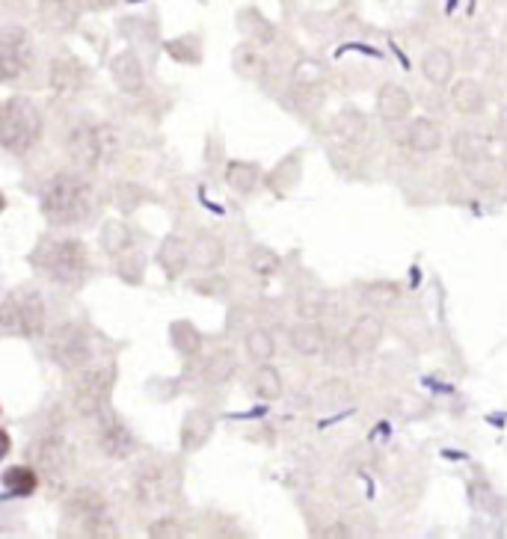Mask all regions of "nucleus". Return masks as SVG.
Segmentation results:
<instances>
[{
    "mask_svg": "<svg viewBox=\"0 0 507 539\" xmlns=\"http://www.w3.org/2000/svg\"><path fill=\"white\" fill-rule=\"evenodd\" d=\"M95 196L81 170H60L54 172L39 190V211L54 229H75L86 226L93 217Z\"/></svg>",
    "mask_w": 507,
    "mask_h": 539,
    "instance_id": "nucleus-1",
    "label": "nucleus"
},
{
    "mask_svg": "<svg viewBox=\"0 0 507 539\" xmlns=\"http://www.w3.org/2000/svg\"><path fill=\"white\" fill-rule=\"evenodd\" d=\"M36 273L51 279L54 285L81 288L89 279V250L77 238H48L42 240L30 255Z\"/></svg>",
    "mask_w": 507,
    "mask_h": 539,
    "instance_id": "nucleus-2",
    "label": "nucleus"
},
{
    "mask_svg": "<svg viewBox=\"0 0 507 539\" xmlns=\"http://www.w3.org/2000/svg\"><path fill=\"white\" fill-rule=\"evenodd\" d=\"M45 119L36 101L25 95L6 98L4 110H0V145L9 154H27L33 145L42 140Z\"/></svg>",
    "mask_w": 507,
    "mask_h": 539,
    "instance_id": "nucleus-3",
    "label": "nucleus"
},
{
    "mask_svg": "<svg viewBox=\"0 0 507 539\" xmlns=\"http://www.w3.org/2000/svg\"><path fill=\"white\" fill-rule=\"evenodd\" d=\"M48 327V309L36 288H15L0 306V329L6 338H42Z\"/></svg>",
    "mask_w": 507,
    "mask_h": 539,
    "instance_id": "nucleus-4",
    "label": "nucleus"
},
{
    "mask_svg": "<svg viewBox=\"0 0 507 539\" xmlns=\"http://www.w3.org/2000/svg\"><path fill=\"white\" fill-rule=\"evenodd\" d=\"M63 524L72 527L69 534L77 536H116V524L110 519L107 501L101 498V492L81 486L75 489L69 501L63 507Z\"/></svg>",
    "mask_w": 507,
    "mask_h": 539,
    "instance_id": "nucleus-5",
    "label": "nucleus"
},
{
    "mask_svg": "<svg viewBox=\"0 0 507 539\" xmlns=\"http://www.w3.org/2000/svg\"><path fill=\"white\" fill-rule=\"evenodd\" d=\"M77 383H75V395L72 403L81 415L89 418H98L110 409V391L116 386V362H101V365H89L84 370H77Z\"/></svg>",
    "mask_w": 507,
    "mask_h": 539,
    "instance_id": "nucleus-6",
    "label": "nucleus"
},
{
    "mask_svg": "<svg viewBox=\"0 0 507 539\" xmlns=\"http://www.w3.org/2000/svg\"><path fill=\"white\" fill-rule=\"evenodd\" d=\"M48 356L63 370H84L95 358V338L81 323H60L48 335Z\"/></svg>",
    "mask_w": 507,
    "mask_h": 539,
    "instance_id": "nucleus-7",
    "label": "nucleus"
},
{
    "mask_svg": "<svg viewBox=\"0 0 507 539\" xmlns=\"http://www.w3.org/2000/svg\"><path fill=\"white\" fill-rule=\"evenodd\" d=\"M107 152V131L95 125V122H77V125L65 133V157L72 161L75 170L95 172Z\"/></svg>",
    "mask_w": 507,
    "mask_h": 539,
    "instance_id": "nucleus-8",
    "label": "nucleus"
},
{
    "mask_svg": "<svg viewBox=\"0 0 507 539\" xmlns=\"http://www.w3.org/2000/svg\"><path fill=\"white\" fill-rule=\"evenodd\" d=\"M134 486V498L145 504L149 510L164 507V504L175 495L178 489V475H169V463L164 466L161 459H149V463H140L137 471L131 477Z\"/></svg>",
    "mask_w": 507,
    "mask_h": 539,
    "instance_id": "nucleus-9",
    "label": "nucleus"
},
{
    "mask_svg": "<svg viewBox=\"0 0 507 539\" xmlns=\"http://www.w3.org/2000/svg\"><path fill=\"white\" fill-rule=\"evenodd\" d=\"M33 63H36L33 36L21 24H6L0 30V74H4V81H18L21 74L33 69Z\"/></svg>",
    "mask_w": 507,
    "mask_h": 539,
    "instance_id": "nucleus-10",
    "label": "nucleus"
},
{
    "mask_svg": "<svg viewBox=\"0 0 507 539\" xmlns=\"http://www.w3.org/2000/svg\"><path fill=\"white\" fill-rule=\"evenodd\" d=\"M98 447L110 459H131L140 451V442L131 426L107 409L104 415H98Z\"/></svg>",
    "mask_w": 507,
    "mask_h": 539,
    "instance_id": "nucleus-11",
    "label": "nucleus"
},
{
    "mask_svg": "<svg viewBox=\"0 0 507 539\" xmlns=\"http://www.w3.org/2000/svg\"><path fill=\"white\" fill-rule=\"evenodd\" d=\"M30 463L36 466L42 475L54 480H63L65 466H69V447L56 433H45L30 445Z\"/></svg>",
    "mask_w": 507,
    "mask_h": 539,
    "instance_id": "nucleus-12",
    "label": "nucleus"
},
{
    "mask_svg": "<svg viewBox=\"0 0 507 539\" xmlns=\"http://www.w3.org/2000/svg\"><path fill=\"white\" fill-rule=\"evenodd\" d=\"M214 430H217V418L208 412V409H190L182 421V436H178V442H182V454H196L202 451L208 442Z\"/></svg>",
    "mask_w": 507,
    "mask_h": 539,
    "instance_id": "nucleus-13",
    "label": "nucleus"
},
{
    "mask_svg": "<svg viewBox=\"0 0 507 539\" xmlns=\"http://www.w3.org/2000/svg\"><path fill=\"white\" fill-rule=\"evenodd\" d=\"M110 77L119 93H125V95H137L145 86V69L134 51H119L116 57L110 60Z\"/></svg>",
    "mask_w": 507,
    "mask_h": 539,
    "instance_id": "nucleus-14",
    "label": "nucleus"
},
{
    "mask_svg": "<svg viewBox=\"0 0 507 539\" xmlns=\"http://www.w3.org/2000/svg\"><path fill=\"white\" fill-rule=\"evenodd\" d=\"M225 261V243L220 234L214 231H199L194 243H190V264L202 273H217Z\"/></svg>",
    "mask_w": 507,
    "mask_h": 539,
    "instance_id": "nucleus-15",
    "label": "nucleus"
},
{
    "mask_svg": "<svg viewBox=\"0 0 507 539\" xmlns=\"http://www.w3.org/2000/svg\"><path fill=\"white\" fill-rule=\"evenodd\" d=\"M490 149H492V140H490V133H483V131L466 128V131H457L454 140H451V152L466 166H481L483 161H490Z\"/></svg>",
    "mask_w": 507,
    "mask_h": 539,
    "instance_id": "nucleus-16",
    "label": "nucleus"
},
{
    "mask_svg": "<svg viewBox=\"0 0 507 539\" xmlns=\"http://www.w3.org/2000/svg\"><path fill=\"white\" fill-rule=\"evenodd\" d=\"M288 344L291 350L300 353L303 358H314V356H323L326 350V332L318 320H306L303 318L294 329L288 332Z\"/></svg>",
    "mask_w": 507,
    "mask_h": 539,
    "instance_id": "nucleus-17",
    "label": "nucleus"
},
{
    "mask_svg": "<svg viewBox=\"0 0 507 539\" xmlns=\"http://www.w3.org/2000/svg\"><path fill=\"white\" fill-rule=\"evenodd\" d=\"M413 110V95L401 83H383L377 89V113L383 122H403Z\"/></svg>",
    "mask_w": 507,
    "mask_h": 539,
    "instance_id": "nucleus-18",
    "label": "nucleus"
},
{
    "mask_svg": "<svg viewBox=\"0 0 507 539\" xmlns=\"http://www.w3.org/2000/svg\"><path fill=\"white\" fill-rule=\"evenodd\" d=\"M86 83V69L75 57H56L51 63V89L60 95L81 93Z\"/></svg>",
    "mask_w": 507,
    "mask_h": 539,
    "instance_id": "nucleus-19",
    "label": "nucleus"
},
{
    "mask_svg": "<svg viewBox=\"0 0 507 539\" xmlns=\"http://www.w3.org/2000/svg\"><path fill=\"white\" fill-rule=\"evenodd\" d=\"M451 104H454L457 113L463 116H478L487 107V93L475 77H463V81L451 83Z\"/></svg>",
    "mask_w": 507,
    "mask_h": 539,
    "instance_id": "nucleus-20",
    "label": "nucleus"
},
{
    "mask_svg": "<svg viewBox=\"0 0 507 539\" xmlns=\"http://www.w3.org/2000/svg\"><path fill=\"white\" fill-rule=\"evenodd\" d=\"M347 341L356 347L359 356L374 353L383 341V320L377 314H359V318L351 323V329H347Z\"/></svg>",
    "mask_w": 507,
    "mask_h": 539,
    "instance_id": "nucleus-21",
    "label": "nucleus"
},
{
    "mask_svg": "<svg viewBox=\"0 0 507 539\" xmlns=\"http://www.w3.org/2000/svg\"><path fill=\"white\" fill-rule=\"evenodd\" d=\"M157 264H161L166 279H178L190 267V243L178 234H169L157 250Z\"/></svg>",
    "mask_w": 507,
    "mask_h": 539,
    "instance_id": "nucleus-22",
    "label": "nucleus"
},
{
    "mask_svg": "<svg viewBox=\"0 0 507 539\" xmlns=\"http://www.w3.org/2000/svg\"><path fill=\"white\" fill-rule=\"evenodd\" d=\"M234 374H238V353L229 347H220L202 362V379L208 386H225Z\"/></svg>",
    "mask_w": 507,
    "mask_h": 539,
    "instance_id": "nucleus-23",
    "label": "nucleus"
},
{
    "mask_svg": "<svg viewBox=\"0 0 507 539\" xmlns=\"http://www.w3.org/2000/svg\"><path fill=\"white\" fill-rule=\"evenodd\" d=\"M39 21L51 33H69L77 24V9L72 0H39Z\"/></svg>",
    "mask_w": 507,
    "mask_h": 539,
    "instance_id": "nucleus-24",
    "label": "nucleus"
},
{
    "mask_svg": "<svg viewBox=\"0 0 507 539\" xmlns=\"http://www.w3.org/2000/svg\"><path fill=\"white\" fill-rule=\"evenodd\" d=\"M407 145L415 154H433L442 145V128L433 119H413V125L407 128Z\"/></svg>",
    "mask_w": 507,
    "mask_h": 539,
    "instance_id": "nucleus-25",
    "label": "nucleus"
},
{
    "mask_svg": "<svg viewBox=\"0 0 507 539\" xmlns=\"http://www.w3.org/2000/svg\"><path fill=\"white\" fill-rule=\"evenodd\" d=\"M42 471L36 466H9L4 471V492H6V498H30L33 492L39 489V483H42Z\"/></svg>",
    "mask_w": 507,
    "mask_h": 539,
    "instance_id": "nucleus-26",
    "label": "nucleus"
},
{
    "mask_svg": "<svg viewBox=\"0 0 507 539\" xmlns=\"http://www.w3.org/2000/svg\"><path fill=\"white\" fill-rule=\"evenodd\" d=\"M232 69L238 72V77H244V81H262L267 74V57L255 48V44L244 42L232 54Z\"/></svg>",
    "mask_w": 507,
    "mask_h": 539,
    "instance_id": "nucleus-27",
    "label": "nucleus"
},
{
    "mask_svg": "<svg viewBox=\"0 0 507 539\" xmlns=\"http://www.w3.org/2000/svg\"><path fill=\"white\" fill-rule=\"evenodd\" d=\"M422 74H424L427 83L448 86L451 77H454V57H451V51H445V48L424 51V57H422Z\"/></svg>",
    "mask_w": 507,
    "mask_h": 539,
    "instance_id": "nucleus-28",
    "label": "nucleus"
},
{
    "mask_svg": "<svg viewBox=\"0 0 507 539\" xmlns=\"http://www.w3.org/2000/svg\"><path fill=\"white\" fill-rule=\"evenodd\" d=\"M225 184L238 196H253L258 184H262V170L250 161H232L225 166Z\"/></svg>",
    "mask_w": 507,
    "mask_h": 539,
    "instance_id": "nucleus-29",
    "label": "nucleus"
},
{
    "mask_svg": "<svg viewBox=\"0 0 507 539\" xmlns=\"http://www.w3.org/2000/svg\"><path fill=\"white\" fill-rule=\"evenodd\" d=\"M300 175H303V161H300V152H294V154H288L285 161L276 163V170L267 175V187L273 190L276 196H288L291 190L297 187Z\"/></svg>",
    "mask_w": 507,
    "mask_h": 539,
    "instance_id": "nucleus-30",
    "label": "nucleus"
},
{
    "mask_svg": "<svg viewBox=\"0 0 507 539\" xmlns=\"http://www.w3.org/2000/svg\"><path fill=\"white\" fill-rule=\"evenodd\" d=\"M98 243H101V250H104L107 255L119 258L122 252L134 250V234H131V229H128V222H122V220H107L104 226H101Z\"/></svg>",
    "mask_w": 507,
    "mask_h": 539,
    "instance_id": "nucleus-31",
    "label": "nucleus"
},
{
    "mask_svg": "<svg viewBox=\"0 0 507 539\" xmlns=\"http://www.w3.org/2000/svg\"><path fill=\"white\" fill-rule=\"evenodd\" d=\"M169 341L182 358H196L202 353V332L190 320H175L169 327Z\"/></svg>",
    "mask_w": 507,
    "mask_h": 539,
    "instance_id": "nucleus-32",
    "label": "nucleus"
},
{
    "mask_svg": "<svg viewBox=\"0 0 507 539\" xmlns=\"http://www.w3.org/2000/svg\"><path fill=\"white\" fill-rule=\"evenodd\" d=\"M244 347H246V356H250L255 365H264L276 356V338H273V332L264 327H255L246 332Z\"/></svg>",
    "mask_w": 507,
    "mask_h": 539,
    "instance_id": "nucleus-33",
    "label": "nucleus"
},
{
    "mask_svg": "<svg viewBox=\"0 0 507 539\" xmlns=\"http://www.w3.org/2000/svg\"><path fill=\"white\" fill-rule=\"evenodd\" d=\"M356 347L347 341V335L344 338H335V341H326V350H323V365L330 368V370H351L356 368Z\"/></svg>",
    "mask_w": 507,
    "mask_h": 539,
    "instance_id": "nucleus-34",
    "label": "nucleus"
},
{
    "mask_svg": "<svg viewBox=\"0 0 507 539\" xmlns=\"http://www.w3.org/2000/svg\"><path fill=\"white\" fill-rule=\"evenodd\" d=\"M401 299V288L394 282H371L363 288V302L374 311H386Z\"/></svg>",
    "mask_w": 507,
    "mask_h": 539,
    "instance_id": "nucleus-35",
    "label": "nucleus"
},
{
    "mask_svg": "<svg viewBox=\"0 0 507 539\" xmlns=\"http://www.w3.org/2000/svg\"><path fill=\"white\" fill-rule=\"evenodd\" d=\"M282 377H279V370L273 365H258L255 370V377H253V391H255V397H262V400H279L282 397Z\"/></svg>",
    "mask_w": 507,
    "mask_h": 539,
    "instance_id": "nucleus-36",
    "label": "nucleus"
},
{
    "mask_svg": "<svg viewBox=\"0 0 507 539\" xmlns=\"http://www.w3.org/2000/svg\"><path fill=\"white\" fill-rule=\"evenodd\" d=\"M246 267L253 270V276L270 279L282 270V258H279V252L270 250V246H253L250 258H246Z\"/></svg>",
    "mask_w": 507,
    "mask_h": 539,
    "instance_id": "nucleus-37",
    "label": "nucleus"
},
{
    "mask_svg": "<svg viewBox=\"0 0 507 539\" xmlns=\"http://www.w3.org/2000/svg\"><path fill=\"white\" fill-rule=\"evenodd\" d=\"M116 276L128 285H140L145 276V255H140L137 250H128L116 258Z\"/></svg>",
    "mask_w": 507,
    "mask_h": 539,
    "instance_id": "nucleus-38",
    "label": "nucleus"
},
{
    "mask_svg": "<svg viewBox=\"0 0 507 539\" xmlns=\"http://www.w3.org/2000/svg\"><path fill=\"white\" fill-rule=\"evenodd\" d=\"M166 54L178 63H199L202 60V44L196 36H178L173 42H166Z\"/></svg>",
    "mask_w": 507,
    "mask_h": 539,
    "instance_id": "nucleus-39",
    "label": "nucleus"
},
{
    "mask_svg": "<svg viewBox=\"0 0 507 539\" xmlns=\"http://www.w3.org/2000/svg\"><path fill=\"white\" fill-rule=\"evenodd\" d=\"M323 302H326L323 290H318V288H303L300 294H297V314H300V318H306V320H314L321 314Z\"/></svg>",
    "mask_w": 507,
    "mask_h": 539,
    "instance_id": "nucleus-40",
    "label": "nucleus"
},
{
    "mask_svg": "<svg viewBox=\"0 0 507 539\" xmlns=\"http://www.w3.org/2000/svg\"><path fill=\"white\" fill-rule=\"evenodd\" d=\"M365 119L363 113H356V110H344V113H338L335 119V131L342 133L344 140H359L365 133Z\"/></svg>",
    "mask_w": 507,
    "mask_h": 539,
    "instance_id": "nucleus-41",
    "label": "nucleus"
},
{
    "mask_svg": "<svg viewBox=\"0 0 507 539\" xmlns=\"http://www.w3.org/2000/svg\"><path fill=\"white\" fill-rule=\"evenodd\" d=\"M318 397L326 403V407H342V403L351 400V386L342 383V379H326L318 388Z\"/></svg>",
    "mask_w": 507,
    "mask_h": 539,
    "instance_id": "nucleus-42",
    "label": "nucleus"
},
{
    "mask_svg": "<svg viewBox=\"0 0 507 539\" xmlns=\"http://www.w3.org/2000/svg\"><path fill=\"white\" fill-rule=\"evenodd\" d=\"M143 187L137 184H131V181H122L116 184V205L122 211H134V208H140V201H143Z\"/></svg>",
    "mask_w": 507,
    "mask_h": 539,
    "instance_id": "nucleus-43",
    "label": "nucleus"
},
{
    "mask_svg": "<svg viewBox=\"0 0 507 539\" xmlns=\"http://www.w3.org/2000/svg\"><path fill=\"white\" fill-rule=\"evenodd\" d=\"M225 279H220L217 273H202V279H196L194 282V290L202 297H223L225 294Z\"/></svg>",
    "mask_w": 507,
    "mask_h": 539,
    "instance_id": "nucleus-44",
    "label": "nucleus"
},
{
    "mask_svg": "<svg viewBox=\"0 0 507 539\" xmlns=\"http://www.w3.org/2000/svg\"><path fill=\"white\" fill-rule=\"evenodd\" d=\"M184 524L182 522H175V519H157L149 524V536L152 539H178V536H184Z\"/></svg>",
    "mask_w": 507,
    "mask_h": 539,
    "instance_id": "nucleus-45",
    "label": "nucleus"
},
{
    "mask_svg": "<svg viewBox=\"0 0 507 539\" xmlns=\"http://www.w3.org/2000/svg\"><path fill=\"white\" fill-rule=\"evenodd\" d=\"M326 536H353V531L347 524H330L326 527Z\"/></svg>",
    "mask_w": 507,
    "mask_h": 539,
    "instance_id": "nucleus-46",
    "label": "nucleus"
},
{
    "mask_svg": "<svg viewBox=\"0 0 507 539\" xmlns=\"http://www.w3.org/2000/svg\"><path fill=\"white\" fill-rule=\"evenodd\" d=\"M81 4L86 6V9H110L116 0H81Z\"/></svg>",
    "mask_w": 507,
    "mask_h": 539,
    "instance_id": "nucleus-47",
    "label": "nucleus"
},
{
    "mask_svg": "<svg viewBox=\"0 0 507 539\" xmlns=\"http://www.w3.org/2000/svg\"><path fill=\"white\" fill-rule=\"evenodd\" d=\"M499 133H502V137L507 140V107H504L502 113H499Z\"/></svg>",
    "mask_w": 507,
    "mask_h": 539,
    "instance_id": "nucleus-48",
    "label": "nucleus"
}]
</instances>
